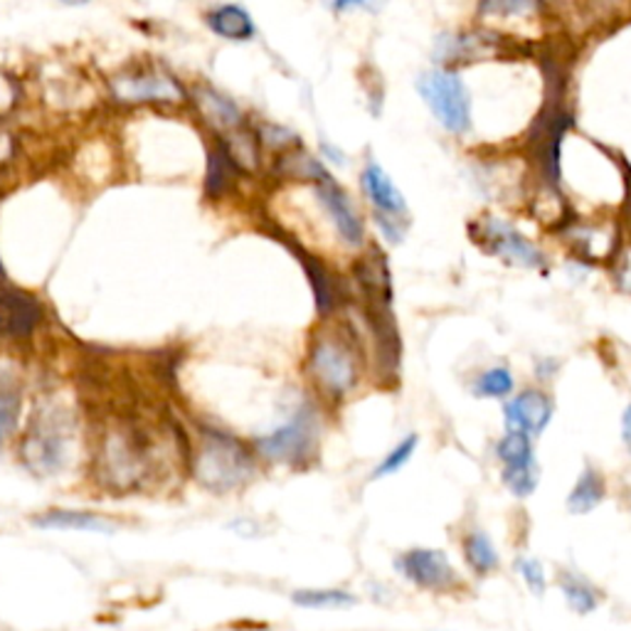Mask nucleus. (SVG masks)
Listing matches in <instances>:
<instances>
[{"label":"nucleus","instance_id":"7c9ffc66","mask_svg":"<svg viewBox=\"0 0 631 631\" xmlns=\"http://www.w3.org/2000/svg\"><path fill=\"white\" fill-rule=\"evenodd\" d=\"M621 432H624V445H627L629 451H631V404H629L627 412H624V422H621Z\"/></svg>","mask_w":631,"mask_h":631},{"label":"nucleus","instance_id":"7ed1b4c3","mask_svg":"<svg viewBox=\"0 0 631 631\" xmlns=\"http://www.w3.org/2000/svg\"><path fill=\"white\" fill-rule=\"evenodd\" d=\"M308 373L331 398L351 392L361 380V353L353 338L343 331L316 333L308 348Z\"/></svg>","mask_w":631,"mask_h":631},{"label":"nucleus","instance_id":"0eeeda50","mask_svg":"<svg viewBox=\"0 0 631 631\" xmlns=\"http://www.w3.org/2000/svg\"><path fill=\"white\" fill-rule=\"evenodd\" d=\"M25 466L37 476H52L68 459V427L54 412H40L23 441Z\"/></svg>","mask_w":631,"mask_h":631},{"label":"nucleus","instance_id":"20e7f679","mask_svg":"<svg viewBox=\"0 0 631 631\" xmlns=\"http://www.w3.org/2000/svg\"><path fill=\"white\" fill-rule=\"evenodd\" d=\"M417 92L432 114L449 134H466L471 129V97L457 72L432 70L417 80Z\"/></svg>","mask_w":631,"mask_h":631},{"label":"nucleus","instance_id":"412c9836","mask_svg":"<svg viewBox=\"0 0 631 631\" xmlns=\"http://www.w3.org/2000/svg\"><path fill=\"white\" fill-rule=\"evenodd\" d=\"M464 555L471 570H476L478 574H488L498 568V553L494 548V543L488 541V535L482 531L469 533L464 538Z\"/></svg>","mask_w":631,"mask_h":631},{"label":"nucleus","instance_id":"a878e982","mask_svg":"<svg viewBox=\"0 0 631 631\" xmlns=\"http://www.w3.org/2000/svg\"><path fill=\"white\" fill-rule=\"evenodd\" d=\"M417 445H420L417 435H410L408 439H402L400 445L395 447V449L390 451V454L380 461V466L373 471V478H383V476L395 474V471H400V469L412 459V454H414V449H417Z\"/></svg>","mask_w":631,"mask_h":631},{"label":"nucleus","instance_id":"dca6fc26","mask_svg":"<svg viewBox=\"0 0 631 631\" xmlns=\"http://www.w3.org/2000/svg\"><path fill=\"white\" fill-rule=\"evenodd\" d=\"M238 171L240 166L234 161L232 154L228 150V146L220 144L210 148V154H207V181H205V193L213 197V201H218L225 193L230 191L238 181Z\"/></svg>","mask_w":631,"mask_h":631},{"label":"nucleus","instance_id":"aec40b11","mask_svg":"<svg viewBox=\"0 0 631 631\" xmlns=\"http://www.w3.org/2000/svg\"><path fill=\"white\" fill-rule=\"evenodd\" d=\"M291 602L304 609H345L355 605V595L345 590H296Z\"/></svg>","mask_w":631,"mask_h":631},{"label":"nucleus","instance_id":"a211bd4d","mask_svg":"<svg viewBox=\"0 0 631 631\" xmlns=\"http://www.w3.org/2000/svg\"><path fill=\"white\" fill-rule=\"evenodd\" d=\"M296 254H299V259L304 262L306 275L311 279V287H314L318 314L328 316L338 304V289H336L333 277L328 275V271L321 265H318V262H314V257H311V254H301V252H296Z\"/></svg>","mask_w":631,"mask_h":631},{"label":"nucleus","instance_id":"b1692460","mask_svg":"<svg viewBox=\"0 0 631 631\" xmlns=\"http://www.w3.org/2000/svg\"><path fill=\"white\" fill-rule=\"evenodd\" d=\"M503 484L508 492L518 498H529L533 496L535 488H538V466H506L503 469Z\"/></svg>","mask_w":631,"mask_h":631},{"label":"nucleus","instance_id":"393cba45","mask_svg":"<svg viewBox=\"0 0 631 631\" xmlns=\"http://www.w3.org/2000/svg\"><path fill=\"white\" fill-rule=\"evenodd\" d=\"M560 587L565 592V597H568L570 607L578 609L580 615H587V611H592V609L597 607V595L582 580L570 578V574H562Z\"/></svg>","mask_w":631,"mask_h":631},{"label":"nucleus","instance_id":"c85d7f7f","mask_svg":"<svg viewBox=\"0 0 631 631\" xmlns=\"http://www.w3.org/2000/svg\"><path fill=\"white\" fill-rule=\"evenodd\" d=\"M615 257H617V265H615V279H617V284L631 294V250L617 252Z\"/></svg>","mask_w":631,"mask_h":631},{"label":"nucleus","instance_id":"ddd939ff","mask_svg":"<svg viewBox=\"0 0 631 631\" xmlns=\"http://www.w3.org/2000/svg\"><path fill=\"white\" fill-rule=\"evenodd\" d=\"M363 191L367 195V201L373 203L375 210H378L380 218H392V220H408V203H404L402 193L395 187L390 181V175L383 171V168L371 161L365 166V171L361 175Z\"/></svg>","mask_w":631,"mask_h":631},{"label":"nucleus","instance_id":"423d86ee","mask_svg":"<svg viewBox=\"0 0 631 631\" xmlns=\"http://www.w3.org/2000/svg\"><path fill=\"white\" fill-rule=\"evenodd\" d=\"M471 240H474L484 252L511 262V265L525 269L545 267L543 252L535 247L533 242L525 240L523 234L511 228L508 222L492 218V215H484V218H478L471 225Z\"/></svg>","mask_w":631,"mask_h":631},{"label":"nucleus","instance_id":"39448f33","mask_svg":"<svg viewBox=\"0 0 631 631\" xmlns=\"http://www.w3.org/2000/svg\"><path fill=\"white\" fill-rule=\"evenodd\" d=\"M259 454L277 461V464L304 466L318 449V417L316 412L304 404V408L291 414L287 425L271 432L267 437L257 439Z\"/></svg>","mask_w":631,"mask_h":631},{"label":"nucleus","instance_id":"f257e3e1","mask_svg":"<svg viewBox=\"0 0 631 631\" xmlns=\"http://www.w3.org/2000/svg\"><path fill=\"white\" fill-rule=\"evenodd\" d=\"M156 457L148 435L136 427H117L104 435L97 451V478L117 496L134 494L150 484Z\"/></svg>","mask_w":631,"mask_h":631},{"label":"nucleus","instance_id":"9d476101","mask_svg":"<svg viewBox=\"0 0 631 631\" xmlns=\"http://www.w3.org/2000/svg\"><path fill=\"white\" fill-rule=\"evenodd\" d=\"M316 195L318 201H321L324 210L328 213V218L336 225L338 234H341L343 242L353 244H363L365 240V228H363V220L357 218L353 203L348 201V195L341 185H338L331 175L324 178L321 183H316Z\"/></svg>","mask_w":631,"mask_h":631},{"label":"nucleus","instance_id":"f3484780","mask_svg":"<svg viewBox=\"0 0 631 631\" xmlns=\"http://www.w3.org/2000/svg\"><path fill=\"white\" fill-rule=\"evenodd\" d=\"M195 101H197V107H201V111L205 114V119L210 121L213 126L228 131V134H230V131L242 126V111L238 109V104L230 101L228 97H222L220 92L197 89Z\"/></svg>","mask_w":631,"mask_h":631},{"label":"nucleus","instance_id":"4468645a","mask_svg":"<svg viewBox=\"0 0 631 631\" xmlns=\"http://www.w3.org/2000/svg\"><path fill=\"white\" fill-rule=\"evenodd\" d=\"M37 529H52V531H84V533H114L117 523L109 521L99 513L89 511H70V508H52L43 515L33 518Z\"/></svg>","mask_w":631,"mask_h":631},{"label":"nucleus","instance_id":"c756f323","mask_svg":"<svg viewBox=\"0 0 631 631\" xmlns=\"http://www.w3.org/2000/svg\"><path fill=\"white\" fill-rule=\"evenodd\" d=\"M17 101V87L11 77L0 74V117H5L8 111L15 107Z\"/></svg>","mask_w":631,"mask_h":631},{"label":"nucleus","instance_id":"1a4fd4ad","mask_svg":"<svg viewBox=\"0 0 631 631\" xmlns=\"http://www.w3.org/2000/svg\"><path fill=\"white\" fill-rule=\"evenodd\" d=\"M398 570L414 585L432 592H447L457 585V572L441 550L414 548L398 558Z\"/></svg>","mask_w":631,"mask_h":631},{"label":"nucleus","instance_id":"bb28decb","mask_svg":"<svg viewBox=\"0 0 631 631\" xmlns=\"http://www.w3.org/2000/svg\"><path fill=\"white\" fill-rule=\"evenodd\" d=\"M17 417H21V395L0 390V445L15 429Z\"/></svg>","mask_w":631,"mask_h":631},{"label":"nucleus","instance_id":"2f4dec72","mask_svg":"<svg viewBox=\"0 0 631 631\" xmlns=\"http://www.w3.org/2000/svg\"><path fill=\"white\" fill-rule=\"evenodd\" d=\"M8 284L5 281V269H3V265H0V289H3Z\"/></svg>","mask_w":631,"mask_h":631},{"label":"nucleus","instance_id":"6ab92c4d","mask_svg":"<svg viewBox=\"0 0 631 631\" xmlns=\"http://www.w3.org/2000/svg\"><path fill=\"white\" fill-rule=\"evenodd\" d=\"M605 498V478H602L595 469H585V474L578 478V484L570 492L568 508L572 513H590L592 508H597Z\"/></svg>","mask_w":631,"mask_h":631},{"label":"nucleus","instance_id":"f03ea898","mask_svg":"<svg viewBox=\"0 0 631 631\" xmlns=\"http://www.w3.org/2000/svg\"><path fill=\"white\" fill-rule=\"evenodd\" d=\"M193 474L207 492H238L254 476V457L240 439L218 429H203L193 451Z\"/></svg>","mask_w":631,"mask_h":631},{"label":"nucleus","instance_id":"cd10ccee","mask_svg":"<svg viewBox=\"0 0 631 631\" xmlns=\"http://www.w3.org/2000/svg\"><path fill=\"white\" fill-rule=\"evenodd\" d=\"M521 574L525 580V585H529L535 595H543L545 592V572H543V565L538 560H521Z\"/></svg>","mask_w":631,"mask_h":631},{"label":"nucleus","instance_id":"2eb2a0df","mask_svg":"<svg viewBox=\"0 0 631 631\" xmlns=\"http://www.w3.org/2000/svg\"><path fill=\"white\" fill-rule=\"evenodd\" d=\"M207 25L213 27L215 35L225 37L232 43H244L254 35V21L250 11L242 5H218L207 13Z\"/></svg>","mask_w":631,"mask_h":631},{"label":"nucleus","instance_id":"9b49d317","mask_svg":"<svg viewBox=\"0 0 631 631\" xmlns=\"http://www.w3.org/2000/svg\"><path fill=\"white\" fill-rule=\"evenodd\" d=\"M506 427L521 435H541L553 420V402L541 390H525L506 402Z\"/></svg>","mask_w":631,"mask_h":631},{"label":"nucleus","instance_id":"6e6552de","mask_svg":"<svg viewBox=\"0 0 631 631\" xmlns=\"http://www.w3.org/2000/svg\"><path fill=\"white\" fill-rule=\"evenodd\" d=\"M114 97L124 104H144V101H181L185 92L171 74L154 68H141L119 74L111 82Z\"/></svg>","mask_w":631,"mask_h":631},{"label":"nucleus","instance_id":"5701e85b","mask_svg":"<svg viewBox=\"0 0 631 631\" xmlns=\"http://www.w3.org/2000/svg\"><path fill=\"white\" fill-rule=\"evenodd\" d=\"M474 392L478 398H506L513 392V375L506 367H492V371L478 375Z\"/></svg>","mask_w":631,"mask_h":631},{"label":"nucleus","instance_id":"f8f14e48","mask_svg":"<svg viewBox=\"0 0 631 631\" xmlns=\"http://www.w3.org/2000/svg\"><path fill=\"white\" fill-rule=\"evenodd\" d=\"M43 308L31 294L0 289V336L25 338L40 324Z\"/></svg>","mask_w":631,"mask_h":631},{"label":"nucleus","instance_id":"4be33fe9","mask_svg":"<svg viewBox=\"0 0 631 631\" xmlns=\"http://www.w3.org/2000/svg\"><path fill=\"white\" fill-rule=\"evenodd\" d=\"M496 454H498V459L503 461V466H529V464H535L531 437L521 435V432H508V435L501 441H498Z\"/></svg>","mask_w":631,"mask_h":631}]
</instances>
